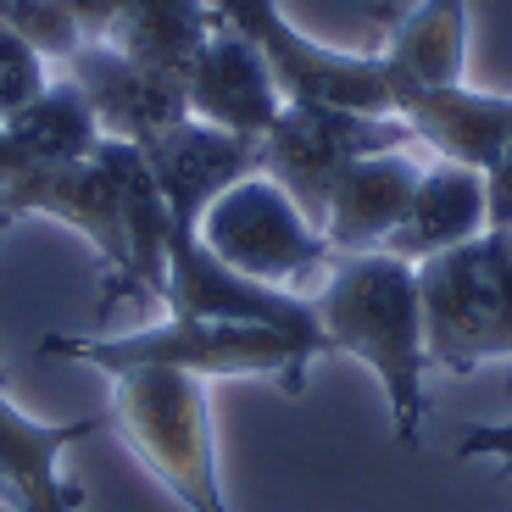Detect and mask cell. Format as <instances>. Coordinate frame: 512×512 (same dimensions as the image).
I'll return each instance as SVG.
<instances>
[{
    "instance_id": "d6986e66",
    "label": "cell",
    "mask_w": 512,
    "mask_h": 512,
    "mask_svg": "<svg viewBox=\"0 0 512 512\" xmlns=\"http://www.w3.org/2000/svg\"><path fill=\"white\" fill-rule=\"evenodd\" d=\"M6 140H12L17 162L28 167H67V162H90L101 151V123H95L90 101L78 95L73 78H51L34 101L17 117H6Z\"/></svg>"
},
{
    "instance_id": "9c48e42d",
    "label": "cell",
    "mask_w": 512,
    "mask_h": 512,
    "mask_svg": "<svg viewBox=\"0 0 512 512\" xmlns=\"http://www.w3.org/2000/svg\"><path fill=\"white\" fill-rule=\"evenodd\" d=\"M56 218L67 229H78L95 245L106 268V301L128 290V234H123V190H117V167L106 156V140L90 162L67 167H28L17 184L0 190V234L17 218Z\"/></svg>"
},
{
    "instance_id": "30bf717a",
    "label": "cell",
    "mask_w": 512,
    "mask_h": 512,
    "mask_svg": "<svg viewBox=\"0 0 512 512\" xmlns=\"http://www.w3.org/2000/svg\"><path fill=\"white\" fill-rule=\"evenodd\" d=\"M140 156H145L156 190L167 201L173 234H201V218L212 212V201L229 195L240 179L262 173V140L212 128L201 117H179L156 140H145Z\"/></svg>"
},
{
    "instance_id": "ffe728a7",
    "label": "cell",
    "mask_w": 512,
    "mask_h": 512,
    "mask_svg": "<svg viewBox=\"0 0 512 512\" xmlns=\"http://www.w3.org/2000/svg\"><path fill=\"white\" fill-rule=\"evenodd\" d=\"M485 190H490V229H512V140L485 173Z\"/></svg>"
},
{
    "instance_id": "5b68a950",
    "label": "cell",
    "mask_w": 512,
    "mask_h": 512,
    "mask_svg": "<svg viewBox=\"0 0 512 512\" xmlns=\"http://www.w3.org/2000/svg\"><path fill=\"white\" fill-rule=\"evenodd\" d=\"M412 128L396 112H351L323 101H284L279 123L262 134V173L323 229L334 184L346 167L379 151H407Z\"/></svg>"
},
{
    "instance_id": "277c9868",
    "label": "cell",
    "mask_w": 512,
    "mask_h": 512,
    "mask_svg": "<svg viewBox=\"0 0 512 512\" xmlns=\"http://www.w3.org/2000/svg\"><path fill=\"white\" fill-rule=\"evenodd\" d=\"M429 368L474 373L479 362H512V229L418 262Z\"/></svg>"
},
{
    "instance_id": "9a60e30c",
    "label": "cell",
    "mask_w": 512,
    "mask_h": 512,
    "mask_svg": "<svg viewBox=\"0 0 512 512\" xmlns=\"http://www.w3.org/2000/svg\"><path fill=\"white\" fill-rule=\"evenodd\" d=\"M396 117L412 128V140L435 145L440 162H462L479 173H490L512 140V95L468 90V84L407 90L396 101Z\"/></svg>"
},
{
    "instance_id": "7c38bea8",
    "label": "cell",
    "mask_w": 512,
    "mask_h": 512,
    "mask_svg": "<svg viewBox=\"0 0 512 512\" xmlns=\"http://www.w3.org/2000/svg\"><path fill=\"white\" fill-rule=\"evenodd\" d=\"M184 95H190V117L245 134V140H262L284 112V90L268 56L229 23H218L212 39L201 45L190 78H184Z\"/></svg>"
},
{
    "instance_id": "4fadbf2b",
    "label": "cell",
    "mask_w": 512,
    "mask_h": 512,
    "mask_svg": "<svg viewBox=\"0 0 512 512\" xmlns=\"http://www.w3.org/2000/svg\"><path fill=\"white\" fill-rule=\"evenodd\" d=\"M112 418H67L45 423L28 418L6 396V373H0V485L12 496V512H78L84 490L62 479V451L90 440Z\"/></svg>"
},
{
    "instance_id": "3957f363",
    "label": "cell",
    "mask_w": 512,
    "mask_h": 512,
    "mask_svg": "<svg viewBox=\"0 0 512 512\" xmlns=\"http://www.w3.org/2000/svg\"><path fill=\"white\" fill-rule=\"evenodd\" d=\"M117 435L145 462V474L190 512H229L218 474V440H212V407L206 384L190 373L134 368L112 379Z\"/></svg>"
},
{
    "instance_id": "e0dca14e",
    "label": "cell",
    "mask_w": 512,
    "mask_h": 512,
    "mask_svg": "<svg viewBox=\"0 0 512 512\" xmlns=\"http://www.w3.org/2000/svg\"><path fill=\"white\" fill-rule=\"evenodd\" d=\"M379 62L390 67L396 101L407 90H446L468 73V0H418L396 17Z\"/></svg>"
},
{
    "instance_id": "8992f818",
    "label": "cell",
    "mask_w": 512,
    "mask_h": 512,
    "mask_svg": "<svg viewBox=\"0 0 512 512\" xmlns=\"http://www.w3.org/2000/svg\"><path fill=\"white\" fill-rule=\"evenodd\" d=\"M201 245L212 256H223L229 268L251 273L262 284H279V290L312 279L334 262L323 229L268 173H251L229 195L212 201V212L201 218Z\"/></svg>"
},
{
    "instance_id": "2e32d148",
    "label": "cell",
    "mask_w": 512,
    "mask_h": 512,
    "mask_svg": "<svg viewBox=\"0 0 512 512\" xmlns=\"http://www.w3.org/2000/svg\"><path fill=\"white\" fill-rule=\"evenodd\" d=\"M490 229V190L479 167L462 162H435L423 167L418 195L407 206V223L390 234L384 251L401 256V262H429L440 251H457V245L479 240Z\"/></svg>"
},
{
    "instance_id": "ac0fdd59",
    "label": "cell",
    "mask_w": 512,
    "mask_h": 512,
    "mask_svg": "<svg viewBox=\"0 0 512 512\" xmlns=\"http://www.w3.org/2000/svg\"><path fill=\"white\" fill-rule=\"evenodd\" d=\"M212 28H218L212 0H123L112 28H106V45L151 73L190 78Z\"/></svg>"
},
{
    "instance_id": "ba28073f",
    "label": "cell",
    "mask_w": 512,
    "mask_h": 512,
    "mask_svg": "<svg viewBox=\"0 0 512 512\" xmlns=\"http://www.w3.org/2000/svg\"><path fill=\"white\" fill-rule=\"evenodd\" d=\"M162 307L179 318H218V323H262L279 329L290 340L323 357V323L301 290H279L262 284L251 273L229 268L223 256H212L201 245V234H173L167 240V284H162Z\"/></svg>"
},
{
    "instance_id": "6da1fadb",
    "label": "cell",
    "mask_w": 512,
    "mask_h": 512,
    "mask_svg": "<svg viewBox=\"0 0 512 512\" xmlns=\"http://www.w3.org/2000/svg\"><path fill=\"white\" fill-rule=\"evenodd\" d=\"M312 307L323 323V346L373 368L384 407H390V429L412 451L423 435V412H429V401H423L429 334H423L418 262H401L390 251L334 256Z\"/></svg>"
},
{
    "instance_id": "5bb4252c",
    "label": "cell",
    "mask_w": 512,
    "mask_h": 512,
    "mask_svg": "<svg viewBox=\"0 0 512 512\" xmlns=\"http://www.w3.org/2000/svg\"><path fill=\"white\" fill-rule=\"evenodd\" d=\"M423 167L407 151H379L346 167V179L334 184L329 212H323V240L334 256L384 251L390 234L407 223V206L418 195Z\"/></svg>"
},
{
    "instance_id": "44dd1931",
    "label": "cell",
    "mask_w": 512,
    "mask_h": 512,
    "mask_svg": "<svg viewBox=\"0 0 512 512\" xmlns=\"http://www.w3.org/2000/svg\"><path fill=\"white\" fill-rule=\"evenodd\" d=\"M117 6H123V0H67V12H73V23H78V34H84V39H106Z\"/></svg>"
},
{
    "instance_id": "8fae6325",
    "label": "cell",
    "mask_w": 512,
    "mask_h": 512,
    "mask_svg": "<svg viewBox=\"0 0 512 512\" xmlns=\"http://www.w3.org/2000/svg\"><path fill=\"white\" fill-rule=\"evenodd\" d=\"M62 67L78 84V95L90 101V112H95L106 140L145 145V140H156L162 128H173L179 117H190L184 78H167V73H151V67L128 62V56L112 51L106 39H84Z\"/></svg>"
},
{
    "instance_id": "7a4b0ae2",
    "label": "cell",
    "mask_w": 512,
    "mask_h": 512,
    "mask_svg": "<svg viewBox=\"0 0 512 512\" xmlns=\"http://www.w3.org/2000/svg\"><path fill=\"white\" fill-rule=\"evenodd\" d=\"M39 351L56 362H84L101 373H134V368H167L190 373V379H273L290 396L307 390L312 351L301 340L262 323H218V318H179L167 312V323L134 334H45Z\"/></svg>"
},
{
    "instance_id": "52a82bcc",
    "label": "cell",
    "mask_w": 512,
    "mask_h": 512,
    "mask_svg": "<svg viewBox=\"0 0 512 512\" xmlns=\"http://www.w3.org/2000/svg\"><path fill=\"white\" fill-rule=\"evenodd\" d=\"M212 12H218V23L240 28L256 51L268 56L284 101H323V106H351V112H396L390 67L379 56L318 45V39L301 34L279 12V0H212Z\"/></svg>"
},
{
    "instance_id": "7402d4cb",
    "label": "cell",
    "mask_w": 512,
    "mask_h": 512,
    "mask_svg": "<svg viewBox=\"0 0 512 512\" xmlns=\"http://www.w3.org/2000/svg\"><path fill=\"white\" fill-rule=\"evenodd\" d=\"M17 179H23V162H17L12 140H6V128H0V190H6V184H17Z\"/></svg>"
}]
</instances>
